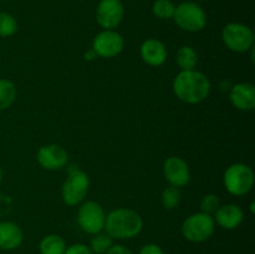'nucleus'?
<instances>
[{"label": "nucleus", "mask_w": 255, "mask_h": 254, "mask_svg": "<svg viewBox=\"0 0 255 254\" xmlns=\"http://www.w3.org/2000/svg\"><path fill=\"white\" fill-rule=\"evenodd\" d=\"M173 92L186 104H199L208 97L211 82L201 71H181L173 80Z\"/></svg>", "instance_id": "f257e3e1"}, {"label": "nucleus", "mask_w": 255, "mask_h": 254, "mask_svg": "<svg viewBox=\"0 0 255 254\" xmlns=\"http://www.w3.org/2000/svg\"><path fill=\"white\" fill-rule=\"evenodd\" d=\"M142 227L143 221L136 211L117 208L106 216L104 229L112 239H129L138 236Z\"/></svg>", "instance_id": "f03ea898"}, {"label": "nucleus", "mask_w": 255, "mask_h": 254, "mask_svg": "<svg viewBox=\"0 0 255 254\" xmlns=\"http://www.w3.org/2000/svg\"><path fill=\"white\" fill-rule=\"evenodd\" d=\"M227 191L237 197L249 193L254 186V172L248 164L234 163L227 168L223 177Z\"/></svg>", "instance_id": "7ed1b4c3"}, {"label": "nucleus", "mask_w": 255, "mask_h": 254, "mask_svg": "<svg viewBox=\"0 0 255 254\" xmlns=\"http://www.w3.org/2000/svg\"><path fill=\"white\" fill-rule=\"evenodd\" d=\"M216 229V222L211 214L194 213L182 224V234L192 243H202L211 238Z\"/></svg>", "instance_id": "20e7f679"}, {"label": "nucleus", "mask_w": 255, "mask_h": 254, "mask_svg": "<svg viewBox=\"0 0 255 254\" xmlns=\"http://www.w3.org/2000/svg\"><path fill=\"white\" fill-rule=\"evenodd\" d=\"M173 20L179 29L197 32L206 27L207 14L201 5L193 1H184L176 6Z\"/></svg>", "instance_id": "39448f33"}, {"label": "nucleus", "mask_w": 255, "mask_h": 254, "mask_svg": "<svg viewBox=\"0 0 255 254\" xmlns=\"http://www.w3.org/2000/svg\"><path fill=\"white\" fill-rule=\"evenodd\" d=\"M254 32L247 25L231 22L222 31V40L229 50L234 52H247L254 45Z\"/></svg>", "instance_id": "423d86ee"}, {"label": "nucleus", "mask_w": 255, "mask_h": 254, "mask_svg": "<svg viewBox=\"0 0 255 254\" xmlns=\"http://www.w3.org/2000/svg\"><path fill=\"white\" fill-rule=\"evenodd\" d=\"M90 179L84 171L72 168L69 172L66 181L62 184V201L67 206H76L80 204L89 192Z\"/></svg>", "instance_id": "0eeeda50"}, {"label": "nucleus", "mask_w": 255, "mask_h": 254, "mask_svg": "<svg viewBox=\"0 0 255 254\" xmlns=\"http://www.w3.org/2000/svg\"><path fill=\"white\" fill-rule=\"evenodd\" d=\"M106 214L100 203L95 201H86L80 206L77 212V223L84 232L96 234L104 231Z\"/></svg>", "instance_id": "6e6552de"}, {"label": "nucleus", "mask_w": 255, "mask_h": 254, "mask_svg": "<svg viewBox=\"0 0 255 254\" xmlns=\"http://www.w3.org/2000/svg\"><path fill=\"white\" fill-rule=\"evenodd\" d=\"M125 46V40L121 34L115 30H104L95 36L92 41V50L97 56L111 59L121 54Z\"/></svg>", "instance_id": "1a4fd4ad"}, {"label": "nucleus", "mask_w": 255, "mask_h": 254, "mask_svg": "<svg viewBox=\"0 0 255 254\" xmlns=\"http://www.w3.org/2000/svg\"><path fill=\"white\" fill-rule=\"evenodd\" d=\"M125 6L121 0H101L96 9V20L105 30H115L122 22Z\"/></svg>", "instance_id": "9d476101"}, {"label": "nucleus", "mask_w": 255, "mask_h": 254, "mask_svg": "<svg viewBox=\"0 0 255 254\" xmlns=\"http://www.w3.org/2000/svg\"><path fill=\"white\" fill-rule=\"evenodd\" d=\"M37 162L49 171H59L64 168L69 161V153L59 144H46L37 151Z\"/></svg>", "instance_id": "9b49d317"}, {"label": "nucleus", "mask_w": 255, "mask_h": 254, "mask_svg": "<svg viewBox=\"0 0 255 254\" xmlns=\"http://www.w3.org/2000/svg\"><path fill=\"white\" fill-rule=\"evenodd\" d=\"M163 173L169 184L177 187V188L187 186L191 179L188 164L184 159L177 156H171L166 159L163 166Z\"/></svg>", "instance_id": "f8f14e48"}, {"label": "nucleus", "mask_w": 255, "mask_h": 254, "mask_svg": "<svg viewBox=\"0 0 255 254\" xmlns=\"http://www.w3.org/2000/svg\"><path fill=\"white\" fill-rule=\"evenodd\" d=\"M232 105L241 111H251L255 107V87L248 82H241L232 87L229 95Z\"/></svg>", "instance_id": "ddd939ff"}, {"label": "nucleus", "mask_w": 255, "mask_h": 254, "mask_svg": "<svg viewBox=\"0 0 255 254\" xmlns=\"http://www.w3.org/2000/svg\"><path fill=\"white\" fill-rule=\"evenodd\" d=\"M244 212L239 206L233 203L219 206L216 211V219L214 222L218 223L224 229H236L243 223Z\"/></svg>", "instance_id": "4468645a"}, {"label": "nucleus", "mask_w": 255, "mask_h": 254, "mask_svg": "<svg viewBox=\"0 0 255 254\" xmlns=\"http://www.w3.org/2000/svg\"><path fill=\"white\" fill-rule=\"evenodd\" d=\"M166 45L157 39H148L141 45V57L149 66H161L167 60Z\"/></svg>", "instance_id": "2eb2a0df"}, {"label": "nucleus", "mask_w": 255, "mask_h": 254, "mask_svg": "<svg viewBox=\"0 0 255 254\" xmlns=\"http://www.w3.org/2000/svg\"><path fill=\"white\" fill-rule=\"evenodd\" d=\"M22 231L16 223L10 221L0 222V249L12 251L21 246Z\"/></svg>", "instance_id": "dca6fc26"}, {"label": "nucleus", "mask_w": 255, "mask_h": 254, "mask_svg": "<svg viewBox=\"0 0 255 254\" xmlns=\"http://www.w3.org/2000/svg\"><path fill=\"white\" fill-rule=\"evenodd\" d=\"M39 249L41 254H64L66 251V242L57 234H49L41 239Z\"/></svg>", "instance_id": "f3484780"}, {"label": "nucleus", "mask_w": 255, "mask_h": 254, "mask_svg": "<svg viewBox=\"0 0 255 254\" xmlns=\"http://www.w3.org/2000/svg\"><path fill=\"white\" fill-rule=\"evenodd\" d=\"M176 60L181 71H189V70L196 69L197 64H198V55L193 47L182 46L177 51Z\"/></svg>", "instance_id": "a211bd4d"}, {"label": "nucleus", "mask_w": 255, "mask_h": 254, "mask_svg": "<svg viewBox=\"0 0 255 254\" xmlns=\"http://www.w3.org/2000/svg\"><path fill=\"white\" fill-rule=\"evenodd\" d=\"M16 99V87L14 82L6 79H0V111L11 106Z\"/></svg>", "instance_id": "6ab92c4d"}, {"label": "nucleus", "mask_w": 255, "mask_h": 254, "mask_svg": "<svg viewBox=\"0 0 255 254\" xmlns=\"http://www.w3.org/2000/svg\"><path fill=\"white\" fill-rule=\"evenodd\" d=\"M112 244V238L106 233V232H100V233L94 234L90 243V249L94 254H106Z\"/></svg>", "instance_id": "aec40b11"}, {"label": "nucleus", "mask_w": 255, "mask_h": 254, "mask_svg": "<svg viewBox=\"0 0 255 254\" xmlns=\"http://www.w3.org/2000/svg\"><path fill=\"white\" fill-rule=\"evenodd\" d=\"M152 11L161 20L173 19L176 5L173 4L172 0H154L153 5H152Z\"/></svg>", "instance_id": "412c9836"}, {"label": "nucleus", "mask_w": 255, "mask_h": 254, "mask_svg": "<svg viewBox=\"0 0 255 254\" xmlns=\"http://www.w3.org/2000/svg\"><path fill=\"white\" fill-rule=\"evenodd\" d=\"M181 202V191L177 187L171 186L163 189L162 192V204L166 209H174L179 206Z\"/></svg>", "instance_id": "4be33fe9"}, {"label": "nucleus", "mask_w": 255, "mask_h": 254, "mask_svg": "<svg viewBox=\"0 0 255 254\" xmlns=\"http://www.w3.org/2000/svg\"><path fill=\"white\" fill-rule=\"evenodd\" d=\"M17 30V22L9 12L0 11V37H9Z\"/></svg>", "instance_id": "5701e85b"}, {"label": "nucleus", "mask_w": 255, "mask_h": 254, "mask_svg": "<svg viewBox=\"0 0 255 254\" xmlns=\"http://www.w3.org/2000/svg\"><path fill=\"white\" fill-rule=\"evenodd\" d=\"M221 206V201H219L218 196L216 194H206L201 201V212L207 214L216 213L217 209Z\"/></svg>", "instance_id": "b1692460"}, {"label": "nucleus", "mask_w": 255, "mask_h": 254, "mask_svg": "<svg viewBox=\"0 0 255 254\" xmlns=\"http://www.w3.org/2000/svg\"><path fill=\"white\" fill-rule=\"evenodd\" d=\"M64 254H94L90 249V247H87L86 244L82 243H76L72 244V246L66 247V251Z\"/></svg>", "instance_id": "393cba45"}, {"label": "nucleus", "mask_w": 255, "mask_h": 254, "mask_svg": "<svg viewBox=\"0 0 255 254\" xmlns=\"http://www.w3.org/2000/svg\"><path fill=\"white\" fill-rule=\"evenodd\" d=\"M138 254H164V252L159 246L151 243V244H146V246L142 247Z\"/></svg>", "instance_id": "a878e982"}, {"label": "nucleus", "mask_w": 255, "mask_h": 254, "mask_svg": "<svg viewBox=\"0 0 255 254\" xmlns=\"http://www.w3.org/2000/svg\"><path fill=\"white\" fill-rule=\"evenodd\" d=\"M106 254H133V253H132L127 247L121 246V244H116V246H112L111 248L107 251Z\"/></svg>", "instance_id": "bb28decb"}, {"label": "nucleus", "mask_w": 255, "mask_h": 254, "mask_svg": "<svg viewBox=\"0 0 255 254\" xmlns=\"http://www.w3.org/2000/svg\"><path fill=\"white\" fill-rule=\"evenodd\" d=\"M95 57H97V55H96V52H95L92 49L89 50V51L85 54V60H87V61H91V60H94Z\"/></svg>", "instance_id": "cd10ccee"}, {"label": "nucleus", "mask_w": 255, "mask_h": 254, "mask_svg": "<svg viewBox=\"0 0 255 254\" xmlns=\"http://www.w3.org/2000/svg\"><path fill=\"white\" fill-rule=\"evenodd\" d=\"M254 206H255V203H254V202H252V203H251V209H252V213H254Z\"/></svg>", "instance_id": "c85d7f7f"}, {"label": "nucleus", "mask_w": 255, "mask_h": 254, "mask_svg": "<svg viewBox=\"0 0 255 254\" xmlns=\"http://www.w3.org/2000/svg\"><path fill=\"white\" fill-rule=\"evenodd\" d=\"M1 179H2V169L1 167H0V182H1Z\"/></svg>", "instance_id": "c756f323"}, {"label": "nucleus", "mask_w": 255, "mask_h": 254, "mask_svg": "<svg viewBox=\"0 0 255 254\" xmlns=\"http://www.w3.org/2000/svg\"><path fill=\"white\" fill-rule=\"evenodd\" d=\"M201 1H206V0H201Z\"/></svg>", "instance_id": "7c9ffc66"}]
</instances>
